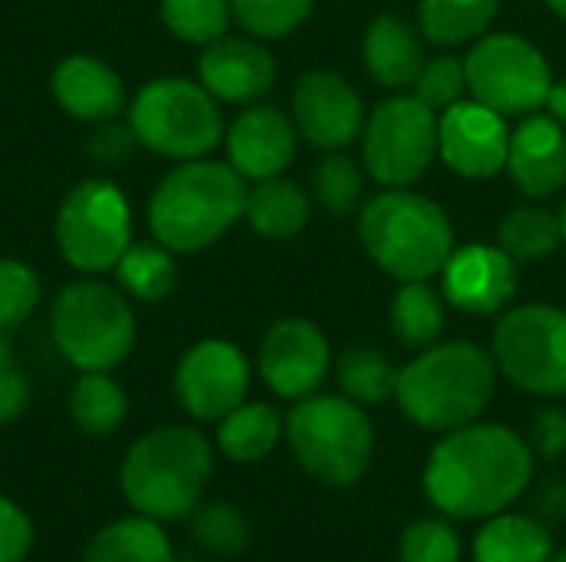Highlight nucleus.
<instances>
[{"instance_id":"1","label":"nucleus","mask_w":566,"mask_h":562,"mask_svg":"<svg viewBox=\"0 0 566 562\" xmlns=\"http://www.w3.org/2000/svg\"><path fill=\"white\" fill-rule=\"evenodd\" d=\"M534 480V450L504 424H468L431 450L424 494L451 520H488L514 507Z\"/></svg>"},{"instance_id":"2","label":"nucleus","mask_w":566,"mask_h":562,"mask_svg":"<svg viewBox=\"0 0 566 562\" xmlns=\"http://www.w3.org/2000/svg\"><path fill=\"white\" fill-rule=\"evenodd\" d=\"M497 364L474 341L424 348L398 371L395 401L421 431L451 434L474 424L494 397Z\"/></svg>"},{"instance_id":"3","label":"nucleus","mask_w":566,"mask_h":562,"mask_svg":"<svg viewBox=\"0 0 566 562\" xmlns=\"http://www.w3.org/2000/svg\"><path fill=\"white\" fill-rule=\"evenodd\" d=\"M245 179L216 159H186L149 199V232L176 255L216 245L245 212Z\"/></svg>"},{"instance_id":"4","label":"nucleus","mask_w":566,"mask_h":562,"mask_svg":"<svg viewBox=\"0 0 566 562\" xmlns=\"http://www.w3.org/2000/svg\"><path fill=\"white\" fill-rule=\"evenodd\" d=\"M212 477V447L196 427L166 424L143 434L123 457L119 490L133 513L176 523L196 513Z\"/></svg>"},{"instance_id":"5","label":"nucleus","mask_w":566,"mask_h":562,"mask_svg":"<svg viewBox=\"0 0 566 562\" xmlns=\"http://www.w3.org/2000/svg\"><path fill=\"white\" fill-rule=\"evenodd\" d=\"M358 235L371 262L398 282H428L454 252L448 212L411 189L375 195L358 215Z\"/></svg>"},{"instance_id":"6","label":"nucleus","mask_w":566,"mask_h":562,"mask_svg":"<svg viewBox=\"0 0 566 562\" xmlns=\"http://www.w3.org/2000/svg\"><path fill=\"white\" fill-rule=\"evenodd\" d=\"M285 441L298 467L325 487H352L375 454L371 421L345 394L302 397L285 417Z\"/></svg>"},{"instance_id":"7","label":"nucleus","mask_w":566,"mask_h":562,"mask_svg":"<svg viewBox=\"0 0 566 562\" xmlns=\"http://www.w3.org/2000/svg\"><path fill=\"white\" fill-rule=\"evenodd\" d=\"M50 335L76 371H113L136 344V315L126 291L83 278L63 285L53 298Z\"/></svg>"},{"instance_id":"8","label":"nucleus","mask_w":566,"mask_h":562,"mask_svg":"<svg viewBox=\"0 0 566 562\" xmlns=\"http://www.w3.org/2000/svg\"><path fill=\"white\" fill-rule=\"evenodd\" d=\"M129 132L149 152L179 162L209 156L226 136L219 99L186 76L149 79L129 103Z\"/></svg>"},{"instance_id":"9","label":"nucleus","mask_w":566,"mask_h":562,"mask_svg":"<svg viewBox=\"0 0 566 562\" xmlns=\"http://www.w3.org/2000/svg\"><path fill=\"white\" fill-rule=\"evenodd\" d=\"M53 232L66 265L83 275H103L133 245V212L116 182L83 179L63 195Z\"/></svg>"},{"instance_id":"10","label":"nucleus","mask_w":566,"mask_h":562,"mask_svg":"<svg viewBox=\"0 0 566 562\" xmlns=\"http://www.w3.org/2000/svg\"><path fill=\"white\" fill-rule=\"evenodd\" d=\"M494 364L527 394H566V311L521 305L494 328Z\"/></svg>"},{"instance_id":"11","label":"nucleus","mask_w":566,"mask_h":562,"mask_svg":"<svg viewBox=\"0 0 566 562\" xmlns=\"http://www.w3.org/2000/svg\"><path fill=\"white\" fill-rule=\"evenodd\" d=\"M438 152V113L415 93L391 96L371 109L361 136L368 172L388 189L415 185Z\"/></svg>"},{"instance_id":"12","label":"nucleus","mask_w":566,"mask_h":562,"mask_svg":"<svg viewBox=\"0 0 566 562\" xmlns=\"http://www.w3.org/2000/svg\"><path fill=\"white\" fill-rule=\"evenodd\" d=\"M468 89L501 116H531L554 86L544 53L514 33H491L464 56Z\"/></svg>"},{"instance_id":"13","label":"nucleus","mask_w":566,"mask_h":562,"mask_svg":"<svg viewBox=\"0 0 566 562\" xmlns=\"http://www.w3.org/2000/svg\"><path fill=\"white\" fill-rule=\"evenodd\" d=\"M172 388L189 417L219 424L249 394V361L232 341L206 338L179 358Z\"/></svg>"},{"instance_id":"14","label":"nucleus","mask_w":566,"mask_h":562,"mask_svg":"<svg viewBox=\"0 0 566 562\" xmlns=\"http://www.w3.org/2000/svg\"><path fill=\"white\" fill-rule=\"evenodd\" d=\"M507 149L504 116L478 99H458L438 119V156L464 179H491L507 169Z\"/></svg>"},{"instance_id":"15","label":"nucleus","mask_w":566,"mask_h":562,"mask_svg":"<svg viewBox=\"0 0 566 562\" xmlns=\"http://www.w3.org/2000/svg\"><path fill=\"white\" fill-rule=\"evenodd\" d=\"M328 338L305 318L275 321L259 348V374L269 391L285 401H302L315 394L328 374Z\"/></svg>"},{"instance_id":"16","label":"nucleus","mask_w":566,"mask_h":562,"mask_svg":"<svg viewBox=\"0 0 566 562\" xmlns=\"http://www.w3.org/2000/svg\"><path fill=\"white\" fill-rule=\"evenodd\" d=\"M292 119L298 136L328 152L355 142L365 129V109L355 86L332 70H312L298 79L292 93Z\"/></svg>"},{"instance_id":"17","label":"nucleus","mask_w":566,"mask_h":562,"mask_svg":"<svg viewBox=\"0 0 566 562\" xmlns=\"http://www.w3.org/2000/svg\"><path fill=\"white\" fill-rule=\"evenodd\" d=\"M295 119H289L279 106L269 103H249V109H242L226 132L229 166L242 179L255 182L282 176L295 159Z\"/></svg>"},{"instance_id":"18","label":"nucleus","mask_w":566,"mask_h":562,"mask_svg":"<svg viewBox=\"0 0 566 562\" xmlns=\"http://www.w3.org/2000/svg\"><path fill=\"white\" fill-rule=\"evenodd\" d=\"M444 275V295L454 308L468 315H497L511 305L517 291V268L504 248L491 245H464L454 248Z\"/></svg>"},{"instance_id":"19","label":"nucleus","mask_w":566,"mask_h":562,"mask_svg":"<svg viewBox=\"0 0 566 562\" xmlns=\"http://www.w3.org/2000/svg\"><path fill=\"white\" fill-rule=\"evenodd\" d=\"M199 83L219 103H255L275 83V60L259 36H219L199 56Z\"/></svg>"},{"instance_id":"20","label":"nucleus","mask_w":566,"mask_h":562,"mask_svg":"<svg viewBox=\"0 0 566 562\" xmlns=\"http://www.w3.org/2000/svg\"><path fill=\"white\" fill-rule=\"evenodd\" d=\"M50 89L60 109L80 123H113L126 109V86L119 73L90 53L60 60Z\"/></svg>"},{"instance_id":"21","label":"nucleus","mask_w":566,"mask_h":562,"mask_svg":"<svg viewBox=\"0 0 566 562\" xmlns=\"http://www.w3.org/2000/svg\"><path fill=\"white\" fill-rule=\"evenodd\" d=\"M511 179L534 199L554 195L566 185V132L547 113H531L514 132L507 149Z\"/></svg>"},{"instance_id":"22","label":"nucleus","mask_w":566,"mask_h":562,"mask_svg":"<svg viewBox=\"0 0 566 562\" xmlns=\"http://www.w3.org/2000/svg\"><path fill=\"white\" fill-rule=\"evenodd\" d=\"M424 43L401 17H378L365 30V66L385 89H408L424 70Z\"/></svg>"},{"instance_id":"23","label":"nucleus","mask_w":566,"mask_h":562,"mask_svg":"<svg viewBox=\"0 0 566 562\" xmlns=\"http://www.w3.org/2000/svg\"><path fill=\"white\" fill-rule=\"evenodd\" d=\"M172 543L159 520L133 513L106 523L90 543L83 562H172Z\"/></svg>"},{"instance_id":"24","label":"nucleus","mask_w":566,"mask_h":562,"mask_svg":"<svg viewBox=\"0 0 566 562\" xmlns=\"http://www.w3.org/2000/svg\"><path fill=\"white\" fill-rule=\"evenodd\" d=\"M554 553L551 530L534 517L497 513L474 537V562H547Z\"/></svg>"},{"instance_id":"25","label":"nucleus","mask_w":566,"mask_h":562,"mask_svg":"<svg viewBox=\"0 0 566 562\" xmlns=\"http://www.w3.org/2000/svg\"><path fill=\"white\" fill-rule=\"evenodd\" d=\"M282 434H285V421L272 404L242 401L235 411H229L219 421L216 444L232 464H259L275 450Z\"/></svg>"},{"instance_id":"26","label":"nucleus","mask_w":566,"mask_h":562,"mask_svg":"<svg viewBox=\"0 0 566 562\" xmlns=\"http://www.w3.org/2000/svg\"><path fill=\"white\" fill-rule=\"evenodd\" d=\"M242 219L265 238H292L308 225V195L282 176L262 179L245 192Z\"/></svg>"},{"instance_id":"27","label":"nucleus","mask_w":566,"mask_h":562,"mask_svg":"<svg viewBox=\"0 0 566 562\" xmlns=\"http://www.w3.org/2000/svg\"><path fill=\"white\" fill-rule=\"evenodd\" d=\"M113 272L119 278V288L136 301H163L172 295V288L179 282L176 252L156 238L153 242H133Z\"/></svg>"},{"instance_id":"28","label":"nucleus","mask_w":566,"mask_h":562,"mask_svg":"<svg viewBox=\"0 0 566 562\" xmlns=\"http://www.w3.org/2000/svg\"><path fill=\"white\" fill-rule=\"evenodd\" d=\"M126 391L109 378V371H83L70 391V417L90 437H106L126 421Z\"/></svg>"},{"instance_id":"29","label":"nucleus","mask_w":566,"mask_h":562,"mask_svg":"<svg viewBox=\"0 0 566 562\" xmlns=\"http://www.w3.org/2000/svg\"><path fill=\"white\" fill-rule=\"evenodd\" d=\"M501 10V0H421L418 20L431 43L458 46L481 36Z\"/></svg>"},{"instance_id":"30","label":"nucleus","mask_w":566,"mask_h":562,"mask_svg":"<svg viewBox=\"0 0 566 562\" xmlns=\"http://www.w3.org/2000/svg\"><path fill=\"white\" fill-rule=\"evenodd\" d=\"M391 331L408 348H431L444 331V305L424 282H401L391 305Z\"/></svg>"},{"instance_id":"31","label":"nucleus","mask_w":566,"mask_h":562,"mask_svg":"<svg viewBox=\"0 0 566 562\" xmlns=\"http://www.w3.org/2000/svg\"><path fill=\"white\" fill-rule=\"evenodd\" d=\"M342 394L361 407L381 404L398 391V368L375 348H348L338 358Z\"/></svg>"},{"instance_id":"32","label":"nucleus","mask_w":566,"mask_h":562,"mask_svg":"<svg viewBox=\"0 0 566 562\" xmlns=\"http://www.w3.org/2000/svg\"><path fill=\"white\" fill-rule=\"evenodd\" d=\"M560 242H564L560 215H554L541 205H517L501 222V248L514 262L547 258Z\"/></svg>"},{"instance_id":"33","label":"nucleus","mask_w":566,"mask_h":562,"mask_svg":"<svg viewBox=\"0 0 566 562\" xmlns=\"http://www.w3.org/2000/svg\"><path fill=\"white\" fill-rule=\"evenodd\" d=\"M159 13L176 40L199 43V46L226 36V30L232 23L229 0H163Z\"/></svg>"},{"instance_id":"34","label":"nucleus","mask_w":566,"mask_h":562,"mask_svg":"<svg viewBox=\"0 0 566 562\" xmlns=\"http://www.w3.org/2000/svg\"><path fill=\"white\" fill-rule=\"evenodd\" d=\"M192 537L212 556H239L249 547L252 530H249V520H245V513L239 507L216 500V503L196 507Z\"/></svg>"},{"instance_id":"35","label":"nucleus","mask_w":566,"mask_h":562,"mask_svg":"<svg viewBox=\"0 0 566 562\" xmlns=\"http://www.w3.org/2000/svg\"><path fill=\"white\" fill-rule=\"evenodd\" d=\"M312 185H315V195L318 202L332 212V215H352L361 202V192H365V179H361V169L355 166V159L342 156V152H328L318 166H315V176H312Z\"/></svg>"},{"instance_id":"36","label":"nucleus","mask_w":566,"mask_h":562,"mask_svg":"<svg viewBox=\"0 0 566 562\" xmlns=\"http://www.w3.org/2000/svg\"><path fill=\"white\" fill-rule=\"evenodd\" d=\"M229 3L239 26L259 40L289 36L315 7V0H229Z\"/></svg>"},{"instance_id":"37","label":"nucleus","mask_w":566,"mask_h":562,"mask_svg":"<svg viewBox=\"0 0 566 562\" xmlns=\"http://www.w3.org/2000/svg\"><path fill=\"white\" fill-rule=\"evenodd\" d=\"M398 562H461V537L448 520H415L398 540Z\"/></svg>"},{"instance_id":"38","label":"nucleus","mask_w":566,"mask_h":562,"mask_svg":"<svg viewBox=\"0 0 566 562\" xmlns=\"http://www.w3.org/2000/svg\"><path fill=\"white\" fill-rule=\"evenodd\" d=\"M40 305V278L27 262L0 258V331L20 328Z\"/></svg>"},{"instance_id":"39","label":"nucleus","mask_w":566,"mask_h":562,"mask_svg":"<svg viewBox=\"0 0 566 562\" xmlns=\"http://www.w3.org/2000/svg\"><path fill=\"white\" fill-rule=\"evenodd\" d=\"M411 89H415V96L424 106H431L434 113H444L468 89L464 60H458V56H434V60H428L424 70H421V76H418V83Z\"/></svg>"},{"instance_id":"40","label":"nucleus","mask_w":566,"mask_h":562,"mask_svg":"<svg viewBox=\"0 0 566 562\" xmlns=\"http://www.w3.org/2000/svg\"><path fill=\"white\" fill-rule=\"evenodd\" d=\"M33 550L30 517L7 497H0V562H23Z\"/></svg>"},{"instance_id":"41","label":"nucleus","mask_w":566,"mask_h":562,"mask_svg":"<svg viewBox=\"0 0 566 562\" xmlns=\"http://www.w3.org/2000/svg\"><path fill=\"white\" fill-rule=\"evenodd\" d=\"M531 450L534 457L544 460H557L566 454V411L560 407H547L534 417L531 424Z\"/></svg>"},{"instance_id":"42","label":"nucleus","mask_w":566,"mask_h":562,"mask_svg":"<svg viewBox=\"0 0 566 562\" xmlns=\"http://www.w3.org/2000/svg\"><path fill=\"white\" fill-rule=\"evenodd\" d=\"M30 404V384L27 378L10 368V371H0V424H10L17 421Z\"/></svg>"},{"instance_id":"43","label":"nucleus","mask_w":566,"mask_h":562,"mask_svg":"<svg viewBox=\"0 0 566 562\" xmlns=\"http://www.w3.org/2000/svg\"><path fill=\"white\" fill-rule=\"evenodd\" d=\"M537 510L544 517H564L566 513V484L564 480H547L537 497Z\"/></svg>"},{"instance_id":"44","label":"nucleus","mask_w":566,"mask_h":562,"mask_svg":"<svg viewBox=\"0 0 566 562\" xmlns=\"http://www.w3.org/2000/svg\"><path fill=\"white\" fill-rule=\"evenodd\" d=\"M544 106H547V113H551V116H554V119H557V123L566 129V79H560V83H554V86H551V93H547V103H544Z\"/></svg>"},{"instance_id":"45","label":"nucleus","mask_w":566,"mask_h":562,"mask_svg":"<svg viewBox=\"0 0 566 562\" xmlns=\"http://www.w3.org/2000/svg\"><path fill=\"white\" fill-rule=\"evenodd\" d=\"M10 368H17V364H13V348H10L7 335L0 331V371H10Z\"/></svg>"},{"instance_id":"46","label":"nucleus","mask_w":566,"mask_h":562,"mask_svg":"<svg viewBox=\"0 0 566 562\" xmlns=\"http://www.w3.org/2000/svg\"><path fill=\"white\" fill-rule=\"evenodd\" d=\"M551 3V10L557 13V17H564L566 20V0H547Z\"/></svg>"},{"instance_id":"47","label":"nucleus","mask_w":566,"mask_h":562,"mask_svg":"<svg viewBox=\"0 0 566 562\" xmlns=\"http://www.w3.org/2000/svg\"><path fill=\"white\" fill-rule=\"evenodd\" d=\"M547 562H566V547L564 550H557V553H551V560Z\"/></svg>"},{"instance_id":"48","label":"nucleus","mask_w":566,"mask_h":562,"mask_svg":"<svg viewBox=\"0 0 566 562\" xmlns=\"http://www.w3.org/2000/svg\"><path fill=\"white\" fill-rule=\"evenodd\" d=\"M560 235H564V242H566V202H564V209H560Z\"/></svg>"},{"instance_id":"49","label":"nucleus","mask_w":566,"mask_h":562,"mask_svg":"<svg viewBox=\"0 0 566 562\" xmlns=\"http://www.w3.org/2000/svg\"><path fill=\"white\" fill-rule=\"evenodd\" d=\"M172 562H192V560H172Z\"/></svg>"}]
</instances>
